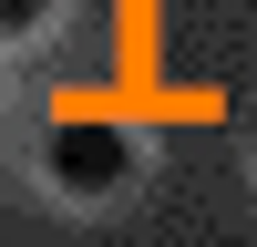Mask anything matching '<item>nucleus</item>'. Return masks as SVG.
Segmentation results:
<instances>
[{"label":"nucleus","instance_id":"nucleus-1","mask_svg":"<svg viewBox=\"0 0 257 247\" xmlns=\"http://www.w3.org/2000/svg\"><path fill=\"white\" fill-rule=\"evenodd\" d=\"M123 165H134V144H123L113 124H52V175L72 185V196H103Z\"/></svg>","mask_w":257,"mask_h":247},{"label":"nucleus","instance_id":"nucleus-2","mask_svg":"<svg viewBox=\"0 0 257 247\" xmlns=\"http://www.w3.org/2000/svg\"><path fill=\"white\" fill-rule=\"evenodd\" d=\"M41 11L52 0H0V31H41Z\"/></svg>","mask_w":257,"mask_h":247}]
</instances>
